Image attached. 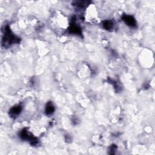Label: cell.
Segmentation results:
<instances>
[{
  "mask_svg": "<svg viewBox=\"0 0 155 155\" xmlns=\"http://www.w3.org/2000/svg\"><path fill=\"white\" fill-rule=\"evenodd\" d=\"M20 40L16 36H15L11 32L9 26H6L5 29V34L2 41V43L5 46L6 44H12L13 43H19Z\"/></svg>",
  "mask_w": 155,
  "mask_h": 155,
  "instance_id": "cell-1",
  "label": "cell"
},
{
  "mask_svg": "<svg viewBox=\"0 0 155 155\" xmlns=\"http://www.w3.org/2000/svg\"><path fill=\"white\" fill-rule=\"evenodd\" d=\"M20 137L23 140H28L30 141L31 144L33 145H36L38 143V139L34 137L32 134L29 133L28 131L26 130V129H23L20 134Z\"/></svg>",
  "mask_w": 155,
  "mask_h": 155,
  "instance_id": "cell-2",
  "label": "cell"
},
{
  "mask_svg": "<svg viewBox=\"0 0 155 155\" xmlns=\"http://www.w3.org/2000/svg\"><path fill=\"white\" fill-rule=\"evenodd\" d=\"M122 20L127 26L131 27H134L136 26V21L132 16L124 15L122 17Z\"/></svg>",
  "mask_w": 155,
  "mask_h": 155,
  "instance_id": "cell-3",
  "label": "cell"
},
{
  "mask_svg": "<svg viewBox=\"0 0 155 155\" xmlns=\"http://www.w3.org/2000/svg\"><path fill=\"white\" fill-rule=\"evenodd\" d=\"M69 31L72 34H76V35H82V31H81V27L73 22V23L71 24V25L69 29Z\"/></svg>",
  "mask_w": 155,
  "mask_h": 155,
  "instance_id": "cell-4",
  "label": "cell"
},
{
  "mask_svg": "<svg viewBox=\"0 0 155 155\" xmlns=\"http://www.w3.org/2000/svg\"><path fill=\"white\" fill-rule=\"evenodd\" d=\"M21 110L22 107L21 105H18L14 106L9 110V115L11 116V117H16L20 115Z\"/></svg>",
  "mask_w": 155,
  "mask_h": 155,
  "instance_id": "cell-5",
  "label": "cell"
},
{
  "mask_svg": "<svg viewBox=\"0 0 155 155\" xmlns=\"http://www.w3.org/2000/svg\"><path fill=\"white\" fill-rule=\"evenodd\" d=\"M55 111V107L51 102H49L46 107V113L47 115H50L53 113Z\"/></svg>",
  "mask_w": 155,
  "mask_h": 155,
  "instance_id": "cell-6",
  "label": "cell"
},
{
  "mask_svg": "<svg viewBox=\"0 0 155 155\" xmlns=\"http://www.w3.org/2000/svg\"><path fill=\"white\" fill-rule=\"evenodd\" d=\"M103 27L107 31H111L114 26V23L110 20H106L102 23Z\"/></svg>",
  "mask_w": 155,
  "mask_h": 155,
  "instance_id": "cell-7",
  "label": "cell"
},
{
  "mask_svg": "<svg viewBox=\"0 0 155 155\" xmlns=\"http://www.w3.org/2000/svg\"><path fill=\"white\" fill-rule=\"evenodd\" d=\"M90 2H88V1H76L75 2L73 3V4L75 5V6H76L78 8H84L85 7H86Z\"/></svg>",
  "mask_w": 155,
  "mask_h": 155,
  "instance_id": "cell-8",
  "label": "cell"
}]
</instances>
